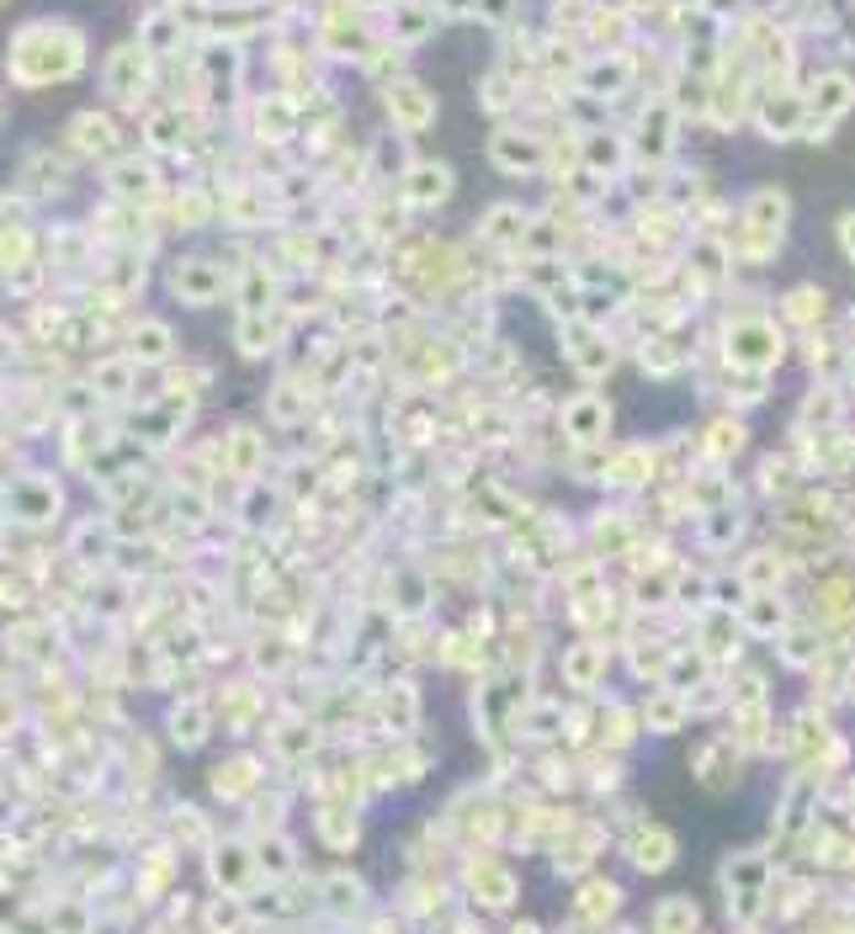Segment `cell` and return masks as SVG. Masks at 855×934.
Wrapping results in <instances>:
<instances>
[{"label":"cell","instance_id":"6da1fadb","mask_svg":"<svg viewBox=\"0 0 855 934\" xmlns=\"http://www.w3.org/2000/svg\"><path fill=\"white\" fill-rule=\"evenodd\" d=\"M787 356V330L770 314H733L723 325V362L738 372H776Z\"/></svg>","mask_w":855,"mask_h":934},{"label":"cell","instance_id":"7a4b0ae2","mask_svg":"<svg viewBox=\"0 0 855 934\" xmlns=\"http://www.w3.org/2000/svg\"><path fill=\"white\" fill-rule=\"evenodd\" d=\"M855 112V75L845 69H829L813 80V91H808V122H802V139H819L824 144L829 133H834V122H845Z\"/></svg>","mask_w":855,"mask_h":934},{"label":"cell","instance_id":"3957f363","mask_svg":"<svg viewBox=\"0 0 855 934\" xmlns=\"http://www.w3.org/2000/svg\"><path fill=\"white\" fill-rule=\"evenodd\" d=\"M489 160H494V171H505V176H537V171L548 165V139L531 133V128L505 122V128L489 133Z\"/></svg>","mask_w":855,"mask_h":934},{"label":"cell","instance_id":"277c9868","mask_svg":"<svg viewBox=\"0 0 855 934\" xmlns=\"http://www.w3.org/2000/svg\"><path fill=\"white\" fill-rule=\"evenodd\" d=\"M383 112H388V122H394L404 139H415V133H426L430 122H436V96H430V86H420V80H388V86H383Z\"/></svg>","mask_w":855,"mask_h":934},{"label":"cell","instance_id":"5b68a950","mask_svg":"<svg viewBox=\"0 0 855 934\" xmlns=\"http://www.w3.org/2000/svg\"><path fill=\"white\" fill-rule=\"evenodd\" d=\"M558 430H563L569 447H601L611 436V404L601 393H574L558 415Z\"/></svg>","mask_w":855,"mask_h":934},{"label":"cell","instance_id":"8992f818","mask_svg":"<svg viewBox=\"0 0 855 934\" xmlns=\"http://www.w3.org/2000/svg\"><path fill=\"white\" fill-rule=\"evenodd\" d=\"M462 881H468V898H473V903H484V908H511L520 898V876L511 871L505 860H494V855L468 860Z\"/></svg>","mask_w":855,"mask_h":934},{"label":"cell","instance_id":"52a82bcc","mask_svg":"<svg viewBox=\"0 0 855 934\" xmlns=\"http://www.w3.org/2000/svg\"><path fill=\"white\" fill-rule=\"evenodd\" d=\"M691 356H697V340L686 330H675V325L643 334V345H638V366L648 377H675V372H686Z\"/></svg>","mask_w":855,"mask_h":934},{"label":"cell","instance_id":"ba28073f","mask_svg":"<svg viewBox=\"0 0 855 934\" xmlns=\"http://www.w3.org/2000/svg\"><path fill=\"white\" fill-rule=\"evenodd\" d=\"M738 627L744 637H781L792 627V605L781 590H744V601H738Z\"/></svg>","mask_w":855,"mask_h":934},{"label":"cell","instance_id":"9c48e42d","mask_svg":"<svg viewBox=\"0 0 855 934\" xmlns=\"http://www.w3.org/2000/svg\"><path fill=\"white\" fill-rule=\"evenodd\" d=\"M452 191H458V176L447 160H415L404 171V208H441V202H452Z\"/></svg>","mask_w":855,"mask_h":934},{"label":"cell","instance_id":"30bf717a","mask_svg":"<svg viewBox=\"0 0 855 934\" xmlns=\"http://www.w3.org/2000/svg\"><path fill=\"white\" fill-rule=\"evenodd\" d=\"M526 229H531V208H520V202H494V208H489L484 218H479L473 240L484 244V250H500V255H511V250H520Z\"/></svg>","mask_w":855,"mask_h":934},{"label":"cell","instance_id":"8fae6325","mask_svg":"<svg viewBox=\"0 0 855 934\" xmlns=\"http://www.w3.org/2000/svg\"><path fill=\"white\" fill-rule=\"evenodd\" d=\"M675 855H680V849H675V834L665 828V823H654V817H643L638 828L627 834V860H633L643 876L670 871Z\"/></svg>","mask_w":855,"mask_h":934},{"label":"cell","instance_id":"7c38bea8","mask_svg":"<svg viewBox=\"0 0 855 934\" xmlns=\"http://www.w3.org/2000/svg\"><path fill=\"white\" fill-rule=\"evenodd\" d=\"M802 122H808V96L787 91V86H770V96L760 101V133L765 139L787 144V139L802 133Z\"/></svg>","mask_w":855,"mask_h":934},{"label":"cell","instance_id":"4fadbf2b","mask_svg":"<svg viewBox=\"0 0 855 934\" xmlns=\"http://www.w3.org/2000/svg\"><path fill=\"white\" fill-rule=\"evenodd\" d=\"M691 776L706 785V791H728L744 776V749L733 738H717V744H702L697 759H691Z\"/></svg>","mask_w":855,"mask_h":934},{"label":"cell","instance_id":"5bb4252c","mask_svg":"<svg viewBox=\"0 0 855 934\" xmlns=\"http://www.w3.org/2000/svg\"><path fill=\"white\" fill-rule=\"evenodd\" d=\"M723 250H728L733 261H744V266H770V261H781V234L749 223V218H738L728 229V240H723Z\"/></svg>","mask_w":855,"mask_h":934},{"label":"cell","instance_id":"9a60e30c","mask_svg":"<svg viewBox=\"0 0 855 934\" xmlns=\"http://www.w3.org/2000/svg\"><path fill=\"white\" fill-rule=\"evenodd\" d=\"M643 150V160H654V165H665V154H670V144H675V101H648L643 107V118H638V139H633Z\"/></svg>","mask_w":855,"mask_h":934},{"label":"cell","instance_id":"2e32d148","mask_svg":"<svg viewBox=\"0 0 855 934\" xmlns=\"http://www.w3.org/2000/svg\"><path fill=\"white\" fill-rule=\"evenodd\" d=\"M638 80V59H627V54H606L601 64H590L580 75V91L595 96V101H611V96H622L627 86Z\"/></svg>","mask_w":855,"mask_h":934},{"label":"cell","instance_id":"e0dca14e","mask_svg":"<svg viewBox=\"0 0 855 934\" xmlns=\"http://www.w3.org/2000/svg\"><path fill=\"white\" fill-rule=\"evenodd\" d=\"M601 674H606V648H601V637H580V642L563 653V680H569L574 691H595Z\"/></svg>","mask_w":855,"mask_h":934},{"label":"cell","instance_id":"ac0fdd59","mask_svg":"<svg viewBox=\"0 0 855 934\" xmlns=\"http://www.w3.org/2000/svg\"><path fill=\"white\" fill-rule=\"evenodd\" d=\"M738 218H749V223H760V229L787 234V223H792V197H787L781 186H760V191H749V197H744Z\"/></svg>","mask_w":855,"mask_h":934},{"label":"cell","instance_id":"d6986e66","mask_svg":"<svg viewBox=\"0 0 855 934\" xmlns=\"http://www.w3.org/2000/svg\"><path fill=\"white\" fill-rule=\"evenodd\" d=\"M383 727H394L398 738H409L420 727V685L388 680V691H383Z\"/></svg>","mask_w":855,"mask_h":934},{"label":"cell","instance_id":"ffe728a7","mask_svg":"<svg viewBox=\"0 0 855 934\" xmlns=\"http://www.w3.org/2000/svg\"><path fill=\"white\" fill-rule=\"evenodd\" d=\"M686 717H691V701H686V691H675V685H665V691H654L643 701V727H648V733H680Z\"/></svg>","mask_w":855,"mask_h":934},{"label":"cell","instance_id":"44dd1931","mask_svg":"<svg viewBox=\"0 0 855 934\" xmlns=\"http://www.w3.org/2000/svg\"><path fill=\"white\" fill-rule=\"evenodd\" d=\"M723 887L728 892H755V887H770V855L765 849H738L723 860Z\"/></svg>","mask_w":855,"mask_h":934},{"label":"cell","instance_id":"7402d4cb","mask_svg":"<svg viewBox=\"0 0 855 934\" xmlns=\"http://www.w3.org/2000/svg\"><path fill=\"white\" fill-rule=\"evenodd\" d=\"M781 314H787V325H797V330H819L829 319V293L813 287V282H802V287H792V293L781 298Z\"/></svg>","mask_w":855,"mask_h":934},{"label":"cell","instance_id":"603a6c76","mask_svg":"<svg viewBox=\"0 0 855 934\" xmlns=\"http://www.w3.org/2000/svg\"><path fill=\"white\" fill-rule=\"evenodd\" d=\"M654 468H659V452H654V447H627V452L611 457L606 483L611 488H643V483L654 479Z\"/></svg>","mask_w":855,"mask_h":934},{"label":"cell","instance_id":"cb8c5ba5","mask_svg":"<svg viewBox=\"0 0 855 934\" xmlns=\"http://www.w3.org/2000/svg\"><path fill=\"white\" fill-rule=\"evenodd\" d=\"M171 287H176L186 303H213L218 287H223V272H218L213 261H182L176 276H171Z\"/></svg>","mask_w":855,"mask_h":934},{"label":"cell","instance_id":"d4e9b609","mask_svg":"<svg viewBox=\"0 0 855 934\" xmlns=\"http://www.w3.org/2000/svg\"><path fill=\"white\" fill-rule=\"evenodd\" d=\"M622 908V887L616 881H584V892L574 898V924H611Z\"/></svg>","mask_w":855,"mask_h":934},{"label":"cell","instance_id":"484cf974","mask_svg":"<svg viewBox=\"0 0 855 934\" xmlns=\"http://www.w3.org/2000/svg\"><path fill=\"white\" fill-rule=\"evenodd\" d=\"M738 633H744V627H738V611L723 616V611H712V605H706V611H702V642H697V648L717 663V659H728L733 648H738Z\"/></svg>","mask_w":855,"mask_h":934},{"label":"cell","instance_id":"4316f807","mask_svg":"<svg viewBox=\"0 0 855 934\" xmlns=\"http://www.w3.org/2000/svg\"><path fill=\"white\" fill-rule=\"evenodd\" d=\"M436 6H426V0H398L394 6V43H404V48H415V43H426L430 28H436Z\"/></svg>","mask_w":855,"mask_h":934},{"label":"cell","instance_id":"83f0119b","mask_svg":"<svg viewBox=\"0 0 855 934\" xmlns=\"http://www.w3.org/2000/svg\"><path fill=\"white\" fill-rule=\"evenodd\" d=\"M702 924V908L691 903L686 892H675V898H659L654 903V913H648V930L654 934H686Z\"/></svg>","mask_w":855,"mask_h":934},{"label":"cell","instance_id":"f1b7e54d","mask_svg":"<svg viewBox=\"0 0 855 934\" xmlns=\"http://www.w3.org/2000/svg\"><path fill=\"white\" fill-rule=\"evenodd\" d=\"M776 648H781V663H787V669H813V663L824 659V637L813 633V627H787V633L776 637Z\"/></svg>","mask_w":855,"mask_h":934},{"label":"cell","instance_id":"f546056e","mask_svg":"<svg viewBox=\"0 0 855 934\" xmlns=\"http://www.w3.org/2000/svg\"><path fill=\"white\" fill-rule=\"evenodd\" d=\"M319 839L330 844V849H351V844L362 839V817H357V807L330 802V807L319 813Z\"/></svg>","mask_w":855,"mask_h":934},{"label":"cell","instance_id":"4dcf8cb0","mask_svg":"<svg viewBox=\"0 0 855 934\" xmlns=\"http://www.w3.org/2000/svg\"><path fill=\"white\" fill-rule=\"evenodd\" d=\"M584 165L590 171H601V176H616L622 171V160H627V139L622 133H611V128H601V133H590L584 139Z\"/></svg>","mask_w":855,"mask_h":934},{"label":"cell","instance_id":"1f68e13d","mask_svg":"<svg viewBox=\"0 0 855 934\" xmlns=\"http://www.w3.org/2000/svg\"><path fill=\"white\" fill-rule=\"evenodd\" d=\"M840 409H845V398L834 388V377H819L813 393H808V404H802V420L813 425V430H834V425H840Z\"/></svg>","mask_w":855,"mask_h":934},{"label":"cell","instance_id":"d6a6232c","mask_svg":"<svg viewBox=\"0 0 855 934\" xmlns=\"http://www.w3.org/2000/svg\"><path fill=\"white\" fill-rule=\"evenodd\" d=\"M702 680H712V659H706L702 648H691L686 659L670 648V659H665V685H675V691H697Z\"/></svg>","mask_w":855,"mask_h":934},{"label":"cell","instance_id":"836d02e7","mask_svg":"<svg viewBox=\"0 0 855 934\" xmlns=\"http://www.w3.org/2000/svg\"><path fill=\"white\" fill-rule=\"evenodd\" d=\"M520 101V80L511 75V69H494L484 86H479V107H484L489 118H500V112H516Z\"/></svg>","mask_w":855,"mask_h":934},{"label":"cell","instance_id":"e575fe53","mask_svg":"<svg viewBox=\"0 0 855 934\" xmlns=\"http://www.w3.org/2000/svg\"><path fill=\"white\" fill-rule=\"evenodd\" d=\"M520 733H526V738H537V744H552V738H563V733H569V712H563V706H552V701H537V706H531V712H526V717H520Z\"/></svg>","mask_w":855,"mask_h":934},{"label":"cell","instance_id":"d590c367","mask_svg":"<svg viewBox=\"0 0 855 934\" xmlns=\"http://www.w3.org/2000/svg\"><path fill=\"white\" fill-rule=\"evenodd\" d=\"M325 903L336 908V913H362L366 908V887L357 881V876H346V871H336V876H325Z\"/></svg>","mask_w":855,"mask_h":934},{"label":"cell","instance_id":"8d00e7d4","mask_svg":"<svg viewBox=\"0 0 855 934\" xmlns=\"http://www.w3.org/2000/svg\"><path fill=\"white\" fill-rule=\"evenodd\" d=\"M733 706H770V680L760 669H738L728 680V712Z\"/></svg>","mask_w":855,"mask_h":934},{"label":"cell","instance_id":"74e56055","mask_svg":"<svg viewBox=\"0 0 855 934\" xmlns=\"http://www.w3.org/2000/svg\"><path fill=\"white\" fill-rule=\"evenodd\" d=\"M712 590H717V579H706V573H675V605H686L691 616H702L706 605H712Z\"/></svg>","mask_w":855,"mask_h":934},{"label":"cell","instance_id":"f35d334b","mask_svg":"<svg viewBox=\"0 0 855 934\" xmlns=\"http://www.w3.org/2000/svg\"><path fill=\"white\" fill-rule=\"evenodd\" d=\"M702 447H706L712 462L738 457V452H744V425H738V420H712V425H706V436H702Z\"/></svg>","mask_w":855,"mask_h":934},{"label":"cell","instance_id":"ab89813d","mask_svg":"<svg viewBox=\"0 0 855 934\" xmlns=\"http://www.w3.org/2000/svg\"><path fill=\"white\" fill-rule=\"evenodd\" d=\"M797 483H802V468H797V462H787V457H765V462H760V488H765V494L787 499Z\"/></svg>","mask_w":855,"mask_h":934},{"label":"cell","instance_id":"60d3db41","mask_svg":"<svg viewBox=\"0 0 855 934\" xmlns=\"http://www.w3.org/2000/svg\"><path fill=\"white\" fill-rule=\"evenodd\" d=\"M738 579H744L749 590H776V579H781V558H776L770 547H760L755 558H744V569H738Z\"/></svg>","mask_w":855,"mask_h":934},{"label":"cell","instance_id":"b9f144b4","mask_svg":"<svg viewBox=\"0 0 855 934\" xmlns=\"http://www.w3.org/2000/svg\"><path fill=\"white\" fill-rule=\"evenodd\" d=\"M272 345H276L272 319H261V314H244V319H240V351H244V356H266Z\"/></svg>","mask_w":855,"mask_h":934},{"label":"cell","instance_id":"7bdbcfd3","mask_svg":"<svg viewBox=\"0 0 855 934\" xmlns=\"http://www.w3.org/2000/svg\"><path fill=\"white\" fill-rule=\"evenodd\" d=\"M133 356H139V362H165V356H171V330H165V325H144V330L133 334Z\"/></svg>","mask_w":855,"mask_h":934},{"label":"cell","instance_id":"ee69618b","mask_svg":"<svg viewBox=\"0 0 855 934\" xmlns=\"http://www.w3.org/2000/svg\"><path fill=\"white\" fill-rule=\"evenodd\" d=\"M855 611V584L851 579H834V584H824V595H819V616H851Z\"/></svg>","mask_w":855,"mask_h":934},{"label":"cell","instance_id":"f6af8a7d","mask_svg":"<svg viewBox=\"0 0 855 934\" xmlns=\"http://www.w3.org/2000/svg\"><path fill=\"white\" fill-rule=\"evenodd\" d=\"M479 22H494V28H505V22H516V0H479V11H473Z\"/></svg>","mask_w":855,"mask_h":934},{"label":"cell","instance_id":"bcb514c9","mask_svg":"<svg viewBox=\"0 0 855 934\" xmlns=\"http://www.w3.org/2000/svg\"><path fill=\"white\" fill-rule=\"evenodd\" d=\"M834 234H840V250H845V255L855 261V208L840 218V229H834Z\"/></svg>","mask_w":855,"mask_h":934},{"label":"cell","instance_id":"7dc6e473","mask_svg":"<svg viewBox=\"0 0 855 934\" xmlns=\"http://www.w3.org/2000/svg\"><path fill=\"white\" fill-rule=\"evenodd\" d=\"M436 11H441V17H473L479 0H436Z\"/></svg>","mask_w":855,"mask_h":934},{"label":"cell","instance_id":"c3c4849f","mask_svg":"<svg viewBox=\"0 0 855 934\" xmlns=\"http://www.w3.org/2000/svg\"><path fill=\"white\" fill-rule=\"evenodd\" d=\"M851 319H855V314H851Z\"/></svg>","mask_w":855,"mask_h":934}]
</instances>
